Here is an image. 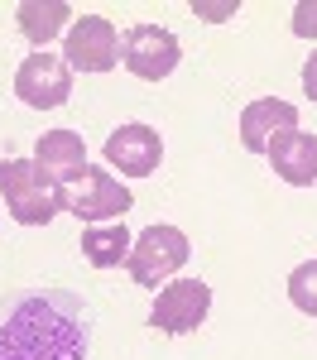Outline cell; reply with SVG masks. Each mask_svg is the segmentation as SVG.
<instances>
[{
  "instance_id": "obj_1",
  "label": "cell",
  "mask_w": 317,
  "mask_h": 360,
  "mask_svg": "<svg viewBox=\"0 0 317 360\" xmlns=\"http://www.w3.org/2000/svg\"><path fill=\"white\" fill-rule=\"evenodd\" d=\"M91 312L63 288H15L0 298V360H86Z\"/></svg>"
},
{
  "instance_id": "obj_2",
  "label": "cell",
  "mask_w": 317,
  "mask_h": 360,
  "mask_svg": "<svg viewBox=\"0 0 317 360\" xmlns=\"http://www.w3.org/2000/svg\"><path fill=\"white\" fill-rule=\"evenodd\" d=\"M0 197L20 226H48L63 212V188L34 159H0Z\"/></svg>"
},
{
  "instance_id": "obj_3",
  "label": "cell",
  "mask_w": 317,
  "mask_h": 360,
  "mask_svg": "<svg viewBox=\"0 0 317 360\" xmlns=\"http://www.w3.org/2000/svg\"><path fill=\"white\" fill-rule=\"evenodd\" d=\"M130 207H135L130 188H125L115 173H106V168H82V178H72L67 193H63V212H72V217L86 221V226L120 221Z\"/></svg>"
},
{
  "instance_id": "obj_4",
  "label": "cell",
  "mask_w": 317,
  "mask_h": 360,
  "mask_svg": "<svg viewBox=\"0 0 317 360\" xmlns=\"http://www.w3.org/2000/svg\"><path fill=\"white\" fill-rule=\"evenodd\" d=\"M188 255H193V245H188V236L178 226H144L135 236V245H130L125 269H130V278L140 288H159L169 274H178L188 264Z\"/></svg>"
},
{
  "instance_id": "obj_5",
  "label": "cell",
  "mask_w": 317,
  "mask_h": 360,
  "mask_svg": "<svg viewBox=\"0 0 317 360\" xmlns=\"http://www.w3.org/2000/svg\"><path fill=\"white\" fill-rule=\"evenodd\" d=\"M15 91H20V101L34 106V111H58L72 96V68H67V58L29 53L20 63V72H15Z\"/></svg>"
},
{
  "instance_id": "obj_6",
  "label": "cell",
  "mask_w": 317,
  "mask_h": 360,
  "mask_svg": "<svg viewBox=\"0 0 317 360\" xmlns=\"http://www.w3.org/2000/svg\"><path fill=\"white\" fill-rule=\"evenodd\" d=\"M207 312H212V288L202 278H178V283L159 288L149 322L169 336H183V332H198L202 322H207Z\"/></svg>"
},
{
  "instance_id": "obj_7",
  "label": "cell",
  "mask_w": 317,
  "mask_h": 360,
  "mask_svg": "<svg viewBox=\"0 0 317 360\" xmlns=\"http://www.w3.org/2000/svg\"><path fill=\"white\" fill-rule=\"evenodd\" d=\"M178 58H183L178 39L159 25H135L120 39V63H125L140 82H164L173 68H178Z\"/></svg>"
},
{
  "instance_id": "obj_8",
  "label": "cell",
  "mask_w": 317,
  "mask_h": 360,
  "mask_svg": "<svg viewBox=\"0 0 317 360\" xmlns=\"http://www.w3.org/2000/svg\"><path fill=\"white\" fill-rule=\"evenodd\" d=\"M63 53H67V68H77V72H111L120 63V34L106 15H82L67 29Z\"/></svg>"
},
{
  "instance_id": "obj_9",
  "label": "cell",
  "mask_w": 317,
  "mask_h": 360,
  "mask_svg": "<svg viewBox=\"0 0 317 360\" xmlns=\"http://www.w3.org/2000/svg\"><path fill=\"white\" fill-rule=\"evenodd\" d=\"M164 159V139L149 125H120L111 139H106V164L120 168L125 178H149Z\"/></svg>"
},
{
  "instance_id": "obj_10",
  "label": "cell",
  "mask_w": 317,
  "mask_h": 360,
  "mask_svg": "<svg viewBox=\"0 0 317 360\" xmlns=\"http://www.w3.org/2000/svg\"><path fill=\"white\" fill-rule=\"evenodd\" d=\"M288 130H298V111H293L288 101L264 96V101H250V106L240 111V144H245L250 154H269V144L284 139Z\"/></svg>"
},
{
  "instance_id": "obj_11",
  "label": "cell",
  "mask_w": 317,
  "mask_h": 360,
  "mask_svg": "<svg viewBox=\"0 0 317 360\" xmlns=\"http://www.w3.org/2000/svg\"><path fill=\"white\" fill-rule=\"evenodd\" d=\"M269 164H274V173H279L284 183L313 188L317 183V139L303 135V130H288L284 139L269 144Z\"/></svg>"
},
{
  "instance_id": "obj_12",
  "label": "cell",
  "mask_w": 317,
  "mask_h": 360,
  "mask_svg": "<svg viewBox=\"0 0 317 360\" xmlns=\"http://www.w3.org/2000/svg\"><path fill=\"white\" fill-rule=\"evenodd\" d=\"M34 164L44 168L53 183H67V178H82L86 168V149H82V135L77 130H48L34 149Z\"/></svg>"
},
{
  "instance_id": "obj_13",
  "label": "cell",
  "mask_w": 317,
  "mask_h": 360,
  "mask_svg": "<svg viewBox=\"0 0 317 360\" xmlns=\"http://www.w3.org/2000/svg\"><path fill=\"white\" fill-rule=\"evenodd\" d=\"M130 245H135V236H130L120 221L86 226V236H82V255H86V264H96V269L125 264V259H130Z\"/></svg>"
},
{
  "instance_id": "obj_14",
  "label": "cell",
  "mask_w": 317,
  "mask_h": 360,
  "mask_svg": "<svg viewBox=\"0 0 317 360\" xmlns=\"http://www.w3.org/2000/svg\"><path fill=\"white\" fill-rule=\"evenodd\" d=\"M20 34H25L29 44H48V39H58L63 34V25H67V15H72V5H63V0H25L20 10Z\"/></svg>"
},
{
  "instance_id": "obj_15",
  "label": "cell",
  "mask_w": 317,
  "mask_h": 360,
  "mask_svg": "<svg viewBox=\"0 0 317 360\" xmlns=\"http://www.w3.org/2000/svg\"><path fill=\"white\" fill-rule=\"evenodd\" d=\"M288 298H293V307H298V312L317 317V259L298 264V269L288 274Z\"/></svg>"
},
{
  "instance_id": "obj_16",
  "label": "cell",
  "mask_w": 317,
  "mask_h": 360,
  "mask_svg": "<svg viewBox=\"0 0 317 360\" xmlns=\"http://www.w3.org/2000/svg\"><path fill=\"white\" fill-rule=\"evenodd\" d=\"M293 34L298 39H317V0H298L293 5Z\"/></svg>"
},
{
  "instance_id": "obj_17",
  "label": "cell",
  "mask_w": 317,
  "mask_h": 360,
  "mask_svg": "<svg viewBox=\"0 0 317 360\" xmlns=\"http://www.w3.org/2000/svg\"><path fill=\"white\" fill-rule=\"evenodd\" d=\"M240 5L235 0H221V5H207V0H193V15H202V20H231Z\"/></svg>"
},
{
  "instance_id": "obj_18",
  "label": "cell",
  "mask_w": 317,
  "mask_h": 360,
  "mask_svg": "<svg viewBox=\"0 0 317 360\" xmlns=\"http://www.w3.org/2000/svg\"><path fill=\"white\" fill-rule=\"evenodd\" d=\"M303 91H308V96L317 101V53L308 58V63H303Z\"/></svg>"
}]
</instances>
